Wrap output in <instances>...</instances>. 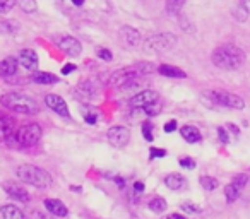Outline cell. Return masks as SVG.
Here are the masks:
<instances>
[{
  "mask_svg": "<svg viewBox=\"0 0 250 219\" xmlns=\"http://www.w3.org/2000/svg\"><path fill=\"white\" fill-rule=\"evenodd\" d=\"M0 103L2 106L9 108V110H14L18 113H35L40 112V104L33 100L28 94H21V93H11V94H4L0 98Z\"/></svg>",
  "mask_w": 250,
  "mask_h": 219,
  "instance_id": "8992f818",
  "label": "cell"
},
{
  "mask_svg": "<svg viewBox=\"0 0 250 219\" xmlns=\"http://www.w3.org/2000/svg\"><path fill=\"white\" fill-rule=\"evenodd\" d=\"M240 5H242V7L250 14V0H242V4H240Z\"/></svg>",
  "mask_w": 250,
  "mask_h": 219,
  "instance_id": "f6af8a7d",
  "label": "cell"
},
{
  "mask_svg": "<svg viewBox=\"0 0 250 219\" xmlns=\"http://www.w3.org/2000/svg\"><path fill=\"white\" fill-rule=\"evenodd\" d=\"M143 136H144V139L149 140V142L154 139V134H153V123H149V122H144V123H143Z\"/></svg>",
  "mask_w": 250,
  "mask_h": 219,
  "instance_id": "836d02e7",
  "label": "cell"
},
{
  "mask_svg": "<svg viewBox=\"0 0 250 219\" xmlns=\"http://www.w3.org/2000/svg\"><path fill=\"white\" fill-rule=\"evenodd\" d=\"M16 175H18V178L21 181L38 188H48L53 183L52 175L46 170H43V168L35 166V164H21L16 170Z\"/></svg>",
  "mask_w": 250,
  "mask_h": 219,
  "instance_id": "3957f363",
  "label": "cell"
},
{
  "mask_svg": "<svg viewBox=\"0 0 250 219\" xmlns=\"http://www.w3.org/2000/svg\"><path fill=\"white\" fill-rule=\"evenodd\" d=\"M153 70H154V65L151 62H139V63H136V65L124 67V69L111 74L110 84L113 87H122L127 82H132V80L139 79V77L147 76V74H151Z\"/></svg>",
  "mask_w": 250,
  "mask_h": 219,
  "instance_id": "7a4b0ae2",
  "label": "cell"
},
{
  "mask_svg": "<svg viewBox=\"0 0 250 219\" xmlns=\"http://www.w3.org/2000/svg\"><path fill=\"white\" fill-rule=\"evenodd\" d=\"M45 104L52 110V112H55L57 115L63 117V119H70L69 106H67L65 100H63L62 96H59V94H46Z\"/></svg>",
  "mask_w": 250,
  "mask_h": 219,
  "instance_id": "30bf717a",
  "label": "cell"
},
{
  "mask_svg": "<svg viewBox=\"0 0 250 219\" xmlns=\"http://www.w3.org/2000/svg\"><path fill=\"white\" fill-rule=\"evenodd\" d=\"M106 139L108 142L111 144L113 147H125L129 144L130 140V130L127 127H122V125H117V127H111V129L106 130Z\"/></svg>",
  "mask_w": 250,
  "mask_h": 219,
  "instance_id": "ba28073f",
  "label": "cell"
},
{
  "mask_svg": "<svg viewBox=\"0 0 250 219\" xmlns=\"http://www.w3.org/2000/svg\"><path fill=\"white\" fill-rule=\"evenodd\" d=\"M177 45V36L173 33H160V35L149 36L144 41L143 48L149 55H161V53L170 52Z\"/></svg>",
  "mask_w": 250,
  "mask_h": 219,
  "instance_id": "52a82bcc",
  "label": "cell"
},
{
  "mask_svg": "<svg viewBox=\"0 0 250 219\" xmlns=\"http://www.w3.org/2000/svg\"><path fill=\"white\" fill-rule=\"evenodd\" d=\"M187 0H167V4H165V9L170 16H177L178 12L182 11V7L185 5Z\"/></svg>",
  "mask_w": 250,
  "mask_h": 219,
  "instance_id": "cb8c5ba5",
  "label": "cell"
},
{
  "mask_svg": "<svg viewBox=\"0 0 250 219\" xmlns=\"http://www.w3.org/2000/svg\"><path fill=\"white\" fill-rule=\"evenodd\" d=\"M168 207L167 200H165L163 197H154L153 200L149 202V209L153 212H156V214H161V212H165Z\"/></svg>",
  "mask_w": 250,
  "mask_h": 219,
  "instance_id": "484cf974",
  "label": "cell"
},
{
  "mask_svg": "<svg viewBox=\"0 0 250 219\" xmlns=\"http://www.w3.org/2000/svg\"><path fill=\"white\" fill-rule=\"evenodd\" d=\"M180 134H182V137H184V139L187 140V142H190V144L201 142V139H202V136H201V132H199V129H197V127H194V125H185V127H182Z\"/></svg>",
  "mask_w": 250,
  "mask_h": 219,
  "instance_id": "7402d4cb",
  "label": "cell"
},
{
  "mask_svg": "<svg viewBox=\"0 0 250 219\" xmlns=\"http://www.w3.org/2000/svg\"><path fill=\"white\" fill-rule=\"evenodd\" d=\"M160 100V94L156 91H149V89H144V91H139L136 93L132 98H130V106L134 108H146L149 104L156 103Z\"/></svg>",
  "mask_w": 250,
  "mask_h": 219,
  "instance_id": "8fae6325",
  "label": "cell"
},
{
  "mask_svg": "<svg viewBox=\"0 0 250 219\" xmlns=\"http://www.w3.org/2000/svg\"><path fill=\"white\" fill-rule=\"evenodd\" d=\"M218 136H219V140H221V142H225V144L229 142L228 134H226V130L223 129V127H219V129H218Z\"/></svg>",
  "mask_w": 250,
  "mask_h": 219,
  "instance_id": "f35d334b",
  "label": "cell"
},
{
  "mask_svg": "<svg viewBox=\"0 0 250 219\" xmlns=\"http://www.w3.org/2000/svg\"><path fill=\"white\" fill-rule=\"evenodd\" d=\"M175 130H177V122H175V120H170V122L165 125V132L171 134V132H175Z\"/></svg>",
  "mask_w": 250,
  "mask_h": 219,
  "instance_id": "60d3db41",
  "label": "cell"
},
{
  "mask_svg": "<svg viewBox=\"0 0 250 219\" xmlns=\"http://www.w3.org/2000/svg\"><path fill=\"white\" fill-rule=\"evenodd\" d=\"M118 40H120L122 45L129 46V48H136V46H139V43L143 41L141 33L137 31L136 28H132V26H122V28L118 29Z\"/></svg>",
  "mask_w": 250,
  "mask_h": 219,
  "instance_id": "9c48e42d",
  "label": "cell"
},
{
  "mask_svg": "<svg viewBox=\"0 0 250 219\" xmlns=\"http://www.w3.org/2000/svg\"><path fill=\"white\" fill-rule=\"evenodd\" d=\"M144 112H146V115H160L161 113V103H160V100L156 101V103H153V104H149V106H146L144 108Z\"/></svg>",
  "mask_w": 250,
  "mask_h": 219,
  "instance_id": "d6a6232c",
  "label": "cell"
},
{
  "mask_svg": "<svg viewBox=\"0 0 250 219\" xmlns=\"http://www.w3.org/2000/svg\"><path fill=\"white\" fill-rule=\"evenodd\" d=\"M132 188H134V194L141 195L144 192V183H143V181H134Z\"/></svg>",
  "mask_w": 250,
  "mask_h": 219,
  "instance_id": "ab89813d",
  "label": "cell"
},
{
  "mask_svg": "<svg viewBox=\"0 0 250 219\" xmlns=\"http://www.w3.org/2000/svg\"><path fill=\"white\" fill-rule=\"evenodd\" d=\"M76 96L79 98V100L91 101L98 96V89L94 87L93 82H81L79 86L76 87Z\"/></svg>",
  "mask_w": 250,
  "mask_h": 219,
  "instance_id": "2e32d148",
  "label": "cell"
},
{
  "mask_svg": "<svg viewBox=\"0 0 250 219\" xmlns=\"http://www.w3.org/2000/svg\"><path fill=\"white\" fill-rule=\"evenodd\" d=\"M247 181H249V177H247L245 173H240V175H236V177L233 178L231 183L235 185V187H238L240 190H243V188H245V185H247Z\"/></svg>",
  "mask_w": 250,
  "mask_h": 219,
  "instance_id": "1f68e13d",
  "label": "cell"
},
{
  "mask_svg": "<svg viewBox=\"0 0 250 219\" xmlns=\"http://www.w3.org/2000/svg\"><path fill=\"white\" fill-rule=\"evenodd\" d=\"M201 185H202V188H206L208 192H211V190H216V188L219 187V181L212 177H201Z\"/></svg>",
  "mask_w": 250,
  "mask_h": 219,
  "instance_id": "4316f807",
  "label": "cell"
},
{
  "mask_svg": "<svg viewBox=\"0 0 250 219\" xmlns=\"http://www.w3.org/2000/svg\"><path fill=\"white\" fill-rule=\"evenodd\" d=\"M240 194H242V190H240L238 187H235L233 183H228L225 187V197H226V202H229V204L235 202L236 199L240 197Z\"/></svg>",
  "mask_w": 250,
  "mask_h": 219,
  "instance_id": "d4e9b609",
  "label": "cell"
},
{
  "mask_svg": "<svg viewBox=\"0 0 250 219\" xmlns=\"http://www.w3.org/2000/svg\"><path fill=\"white\" fill-rule=\"evenodd\" d=\"M182 209H184L185 212H202V207H199L197 204H192V202L182 204Z\"/></svg>",
  "mask_w": 250,
  "mask_h": 219,
  "instance_id": "8d00e7d4",
  "label": "cell"
},
{
  "mask_svg": "<svg viewBox=\"0 0 250 219\" xmlns=\"http://www.w3.org/2000/svg\"><path fill=\"white\" fill-rule=\"evenodd\" d=\"M165 183L170 190H180V188L187 187V180H185L184 175L180 173H170L165 177Z\"/></svg>",
  "mask_w": 250,
  "mask_h": 219,
  "instance_id": "d6986e66",
  "label": "cell"
},
{
  "mask_svg": "<svg viewBox=\"0 0 250 219\" xmlns=\"http://www.w3.org/2000/svg\"><path fill=\"white\" fill-rule=\"evenodd\" d=\"M19 63L28 70H36L38 69V55L35 50H22L18 57Z\"/></svg>",
  "mask_w": 250,
  "mask_h": 219,
  "instance_id": "5bb4252c",
  "label": "cell"
},
{
  "mask_svg": "<svg viewBox=\"0 0 250 219\" xmlns=\"http://www.w3.org/2000/svg\"><path fill=\"white\" fill-rule=\"evenodd\" d=\"M18 4L22 11L29 12V14H31V12H36V9H38V5H36L35 0H18Z\"/></svg>",
  "mask_w": 250,
  "mask_h": 219,
  "instance_id": "f1b7e54d",
  "label": "cell"
},
{
  "mask_svg": "<svg viewBox=\"0 0 250 219\" xmlns=\"http://www.w3.org/2000/svg\"><path fill=\"white\" fill-rule=\"evenodd\" d=\"M167 156V151L161 149V147H151V153H149V158L154 159V158H165Z\"/></svg>",
  "mask_w": 250,
  "mask_h": 219,
  "instance_id": "74e56055",
  "label": "cell"
},
{
  "mask_svg": "<svg viewBox=\"0 0 250 219\" xmlns=\"http://www.w3.org/2000/svg\"><path fill=\"white\" fill-rule=\"evenodd\" d=\"M0 214L4 219H26L22 211L18 207V205H12V204H5L0 207Z\"/></svg>",
  "mask_w": 250,
  "mask_h": 219,
  "instance_id": "44dd1931",
  "label": "cell"
},
{
  "mask_svg": "<svg viewBox=\"0 0 250 219\" xmlns=\"http://www.w3.org/2000/svg\"><path fill=\"white\" fill-rule=\"evenodd\" d=\"M2 188H4L12 199H16V200H19V202H29V199H31L29 192L26 190L21 183H18V181H4Z\"/></svg>",
  "mask_w": 250,
  "mask_h": 219,
  "instance_id": "7c38bea8",
  "label": "cell"
},
{
  "mask_svg": "<svg viewBox=\"0 0 250 219\" xmlns=\"http://www.w3.org/2000/svg\"><path fill=\"white\" fill-rule=\"evenodd\" d=\"M96 119H98L96 113H86V115H84V120H86L89 125H93V123L96 122Z\"/></svg>",
  "mask_w": 250,
  "mask_h": 219,
  "instance_id": "b9f144b4",
  "label": "cell"
},
{
  "mask_svg": "<svg viewBox=\"0 0 250 219\" xmlns=\"http://www.w3.org/2000/svg\"><path fill=\"white\" fill-rule=\"evenodd\" d=\"M59 48L69 57H79L81 52H83L81 41L77 38H74V36H63L59 41Z\"/></svg>",
  "mask_w": 250,
  "mask_h": 219,
  "instance_id": "4fadbf2b",
  "label": "cell"
},
{
  "mask_svg": "<svg viewBox=\"0 0 250 219\" xmlns=\"http://www.w3.org/2000/svg\"><path fill=\"white\" fill-rule=\"evenodd\" d=\"M18 0H0V14H7L16 7Z\"/></svg>",
  "mask_w": 250,
  "mask_h": 219,
  "instance_id": "4dcf8cb0",
  "label": "cell"
},
{
  "mask_svg": "<svg viewBox=\"0 0 250 219\" xmlns=\"http://www.w3.org/2000/svg\"><path fill=\"white\" fill-rule=\"evenodd\" d=\"M45 207H46V211L52 216H55V218H65V216L69 214L65 204H63L62 200H59V199H46Z\"/></svg>",
  "mask_w": 250,
  "mask_h": 219,
  "instance_id": "9a60e30c",
  "label": "cell"
},
{
  "mask_svg": "<svg viewBox=\"0 0 250 219\" xmlns=\"http://www.w3.org/2000/svg\"><path fill=\"white\" fill-rule=\"evenodd\" d=\"M202 103L211 108L226 106V108H231V110H243L245 108V101L240 96L228 93V91H218V89L202 93Z\"/></svg>",
  "mask_w": 250,
  "mask_h": 219,
  "instance_id": "277c9868",
  "label": "cell"
},
{
  "mask_svg": "<svg viewBox=\"0 0 250 219\" xmlns=\"http://www.w3.org/2000/svg\"><path fill=\"white\" fill-rule=\"evenodd\" d=\"M33 82L36 84H57L59 82V77L55 74H50V72H35L33 74Z\"/></svg>",
  "mask_w": 250,
  "mask_h": 219,
  "instance_id": "603a6c76",
  "label": "cell"
},
{
  "mask_svg": "<svg viewBox=\"0 0 250 219\" xmlns=\"http://www.w3.org/2000/svg\"><path fill=\"white\" fill-rule=\"evenodd\" d=\"M18 31V24L11 21H4L0 22V33H4V35H12V33Z\"/></svg>",
  "mask_w": 250,
  "mask_h": 219,
  "instance_id": "f546056e",
  "label": "cell"
},
{
  "mask_svg": "<svg viewBox=\"0 0 250 219\" xmlns=\"http://www.w3.org/2000/svg\"><path fill=\"white\" fill-rule=\"evenodd\" d=\"M158 72L165 77H173V79H185L187 77V74L182 69H178L175 65H168V63H163V65L158 67Z\"/></svg>",
  "mask_w": 250,
  "mask_h": 219,
  "instance_id": "ffe728a7",
  "label": "cell"
},
{
  "mask_svg": "<svg viewBox=\"0 0 250 219\" xmlns=\"http://www.w3.org/2000/svg\"><path fill=\"white\" fill-rule=\"evenodd\" d=\"M19 60L16 57H7L0 62V77H11L18 72Z\"/></svg>",
  "mask_w": 250,
  "mask_h": 219,
  "instance_id": "e0dca14e",
  "label": "cell"
},
{
  "mask_svg": "<svg viewBox=\"0 0 250 219\" xmlns=\"http://www.w3.org/2000/svg\"><path fill=\"white\" fill-rule=\"evenodd\" d=\"M96 55L100 57L101 60H104V62H111V60H113V53L106 48H96Z\"/></svg>",
  "mask_w": 250,
  "mask_h": 219,
  "instance_id": "d590c367",
  "label": "cell"
},
{
  "mask_svg": "<svg viewBox=\"0 0 250 219\" xmlns=\"http://www.w3.org/2000/svg\"><path fill=\"white\" fill-rule=\"evenodd\" d=\"M60 2H62V0H60Z\"/></svg>",
  "mask_w": 250,
  "mask_h": 219,
  "instance_id": "c3c4849f",
  "label": "cell"
},
{
  "mask_svg": "<svg viewBox=\"0 0 250 219\" xmlns=\"http://www.w3.org/2000/svg\"><path fill=\"white\" fill-rule=\"evenodd\" d=\"M228 129L231 130V132L235 134V136H236V134L240 132V130H238V127H236V125H233V123H229V125H228Z\"/></svg>",
  "mask_w": 250,
  "mask_h": 219,
  "instance_id": "bcb514c9",
  "label": "cell"
},
{
  "mask_svg": "<svg viewBox=\"0 0 250 219\" xmlns=\"http://www.w3.org/2000/svg\"><path fill=\"white\" fill-rule=\"evenodd\" d=\"M211 60L218 69L223 70H236L245 62V52L233 43H225L214 48Z\"/></svg>",
  "mask_w": 250,
  "mask_h": 219,
  "instance_id": "6da1fadb",
  "label": "cell"
},
{
  "mask_svg": "<svg viewBox=\"0 0 250 219\" xmlns=\"http://www.w3.org/2000/svg\"><path fill=\"white\" fill-rule=\"evenodd\" d=\"M28 219H55V216L40 211V209H31V211L28 212Z\"/></svg>",
  "mask_w": 250,
  "mask_h": 219,
  "instance_id": "83f0119b",
  "label": "cell"
},
{
  "mask_svg": "<svg viewBox=\"0 0 250 219\" xmlns=\"http://www.w3.org/2000/svg\"><path fill=\"white\" fill-rule=\"evenodd\" d=\"M178 163H180V166L185 168V170H194V168H195V161L192 159V158H188V156L178 158Z\"/></svg>",
  "mask_w": 250,
  "mask_h": 219,
  "instance_id": "e575fe53",
  "label": "cell"
},
{
  "mask_svg": "<svg viewBox=\"0 0 250 219\" xmlns=\"http://www.w3.org/2000/svg\"><path fill=\"white\" fill-rule=\"evenodd\" d=\"M72 4H74V5H77V7H81V5L84 4V0H72Z\"/></svg>",
  "mask_w": 250,
  "mask_h": 219,
  "instance_id": "7dc6e473",
  "label": "cell"
},
{
  "mask_svg": "<svg viewBox=\"0 0 250 219\" xmlns=\"http://www.w3.org/2000/svg\"><path fill=\"white\" fill-rule=\"evenodd\" d=\"M43 136V130L38 123H26V125L19 127L18 132H14L5 142L16 147H31L40 142Z\"/></svg>",
  "mask_w": 250,
  "mask_h": 219,
  "instance_id": "5b68a950",
  "label": "cell"
},
{
  "mask_svg": "<svg viewBox=\"0 0 250 219\" xmlns=\"http://www.w3.org/2000/svg\"><path fill=\"white\" fill-rule=\"evenodd\" d=\"M161 219H187L185 216H182V214H177V212H173V214H168V216H165V218H161Z\"/></svg>",
  "mask_w": 250,
  "mask_h": 219,
  "instance_id": "ee69618b",
  "label": "cell"
},
{
  "mask_svg": "<svg viewBox=\"0 0 250 219\" xmlns=\"http://www.w3.org/2000/svg\"><path fill=\"white\" fill-rule=\"evenodd\" d=\"M76 69H77V67L74 65V63H67V65H65V67H63V69H62V74H63V76H67V74H72V72H74V70H76Z\"/></svg>",
  "mask_w": 250,
  "mask_h": 219,
  "instance_id": "7bdbcfd3",
  "label": "cell"
},
{
  "mask_svg": "<svg viewBox=\"0 0 250 219\" xmlns=\"http://www.w3.org/2000/svg\"><path fill=\"white\" fill-rule=\"evenodd\" d=\"M14 127H16V123L11 117H0V142L7 140L9 137L16 132Z\"/></svg>",
  "mask_w": 250,
  "mask_h": 219,
  "instance_id": "ac0fdd59",
  "label": "cell"
}]
</instances>
